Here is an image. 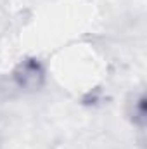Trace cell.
I'll return each mask as SVG.
<instances>
[{"label": "cell", "instance_id": "1", "mask_svg": "<svg viewBox=\"0 0 147 149\" xmlns=\"http://www.w3.org/2000/svg\"><path fill=\"white\" fill-rule=\"evenodd\" d=\"M14 81L23 90H38L43 85L45 70L38 59H24L14 70Z\"/></svg>", "mask_w": 147, "mask_h": 149}, {"label": "cell", "instance_id": "2", "mask_svg": "<svg viewBox=\"0 0 147 149\" xmlns=\"http://www.w3.org/2000/svg\"><path fill=\"white\" fill-rule=\"evenodd\" d=\"M126 111H128L130 120L133 121V125L144 128V127H146V95H144L142 92L130 95Z\"/></svg>", "mask_w": 147, "mask_h": 149}]
</instances>
